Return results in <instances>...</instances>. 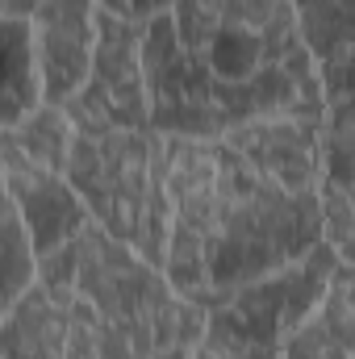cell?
<instances>
[{
    "label": "cell",
    "instance_id": "obj_1",
    "mask_svg": "<svg viewBox=\"0 0 355 359\" xmlns=\"http://www.w3.org/2000/svg\"><path fill=\"white\" fill-rule=\"evenodd\" d=\"M322 117L293 109L213 138L163 134V276L192 305L280 271L322 247Z\"/></svg>",
    "mask_w": 355,
    "mask_h": 359
},
{
    "label": "cell",
    "instance_id": "obj_2",
    "mask_svg": "<svg viewBox=\"0 0 355 359\" xmlns=\"http://www.w3.org/2000/svg\"><path fill=\"white\" fill-rule=\"evenodd\" d=\"M142 80L151 130L180 138L326 109L293 0H168L142 21Z\"/></svg>",
    "mask_w": 355,
    "mask_h": 359
},
{
    "label": "cell",
    "instance_id": "obj_3",
    "mask_svg": "<svg viewBox=\"0 0 355 359\" xmlns=\"http://www.w3.org/2000/svg\"><path fill=\"white\" fill-rule=\"evenodd\" d=\"M38 276L59 292L84 359H192L201 347L205 309L92 222L42 255Z\"/></svg>",
    "mask_w": 355,
    "mask_h": 359
},
{
    "label": "cell",
    "instance_id": "obj_4",
    "mask_svg": "<svg viewBox=\"0 0 355 359\" xmlns=\"http://www.w3.org/2000/svg\"><path fill=\"white\" fill-rule=\"evenodd\" d=\"M67 184L84 201L92 226L163 271L168 188L163 134L155 130H76L67 151Z\"/></svg>",
    "mask_w": 355,
    "mask_h": 359
},
{
    "label": "cell",
    "instance_id": "obj_5",
    "mask_svg": "<svg viewBox=\"0 0 355 359\" xmlns=\"http://www.w3.org/2000/svg\"><path fill=\"white\" fill-rule=\"evenodd\" d=\"M343 264L347 259H339L322 243L288 268L230 288L226 297L205 305L196 351H205L209 359H280L284 343L322 305L335 271Z\"/></svg>",
    "mask_w": 355,
    "mask_h": 359
},
{
    "label": "cell",
    "instance_id": "obj_6",
    "mask_svg": "<svg viewBox=\"0 0 355 359\" xmlns=\"http://www.w3.org/2000/svg\"><path fill=\"white\" fill-rule=\"evenodd\" d=\"M76 130H151L142 80V21L96 4V50L84 88L63 104Z\"/></svg>",
    "mask_w": 355,
    "mask_h": 359
},
{
    "label": "cell",
    "instance_id": "obj_7",
    "mask_svg": "<svg viewBox=\"0 0 355 359\" xmlns=\"http://www.w3.org/2000/svg\"><path fill=\"white\" fill-rule=\"evenodd\" d=\"M29 46L42 104L63 109L88 80L96 50V0H42L29 13Z\"/></svg>",
    "mask_w": 355,
    "mask_h": 359
},
{
    "label": "cell",
    "instance_id": "obj_8",
    "mask_svg": "<svg viewBox=\"0 0 355 359\" xmlns=\"http://www.w3.org/2000/svg\"><path fill=\"white\" fill-rule=\"evenodd\" d=\"M0 176L8 184V196H13L17 213H21V226L29 234L34 259L59 251L63 243H72L92 222L84 201L67 184V172H51V168H34V163L0 159Z\"/></svg>",
    "mask_w": 355,
    "mask_h": 359
},
{
    "label": "cell",
    "instance_id": "obj_9",
    "mask_svg": "<svg viewBox=\"0 0 355 359\" xmlns=\"http://www.w3.org/2000/svg\"><path fill=\"white\" fill-rule=\"evenodd\" d=\"M318 205L326 247L351 264L355 243V100L326 104L322 117V168H318Z\"/></svg>",
    "mask_w": 355,
    "mask_h": 359
},
{
    "label": "cell",
    "instance_id": "obj_10",
    "mask_svg": "<svg viewBox=\"0 0 355 359\" xmlns=\"http://www.w3.org/2000/svg\"><path fill=\"white\" fill-rule=\"evenodd\" d=\"M301 42L314 59L326 104L351 96V50H355V0H293Z\"/></svg>",
    "mask_w": 355,
    "mask_h": 359
},
{
    "label": "cell",
    "instance_id": "obj_11",
    "mask_svg": "<svg viewBox=\"0 0 355 359\" xmlns=\"http://www.w3.org/2000/svg\"><path fill=\"white\" fill-rule=\"evenodd\" d=\"M351 264L335 271L330 292L322 305L297 326V334L284 343L280 359H355V301H351Z\"/></svg>",
    "mask_w": 355,
    "mask_h": 359
},
{
    "label": "cell",
    "instance_id": "obj_12",
    "mask_svg": "<svg viewBox=\"0 0 355 359\" xmlns=\"http://www.w3.org/2000/svg\"><path fill=\"white\" fill-rule=\"evenodd\" d=\"M38 72L29 46V21L0 17V130L38 109Z\"/></svg>",
    "mask_w": 355,
    "mask_h": 359
},
{
    "label": "cell",
    "instance_id": "obj_13",
    "mask_svg": "<svg viewBox=\"0 0 355 359\" xmlns=\"http://www.w3.org/2000/svg\"><path fill=\"white\" fill-rule=\"evenodd\" d=\"M34 271H38V259H34L29 234H25L21 213L8 196V184L0 176V318L34 284Z\"/></svg>",
    "mask_w": 355,
    "mask_h": 359
},
{
    "label": "cell",
    "instance_id": "obj_14",
    "mask_svg": "<svg viewBox=\"0 0 355 359\" xmlns=\"http://www.w3.org/2000/svg\"><path fill=\"white\" fill-rule=\"evenodd\" d=\"M96 4L109 8V13H121V17H138V21H147L151 13L168 8V0H96Z\"/></svg>",
    "mask_w": 355,
    "mask_h": 359
},
{
    "label": "cell",
    "instance_id": "obj_15",
    "mask_svg": "<svg viewBox=\"0 0 355 359\" xmlns=\"http://www.w3.org/2000/svg\"><path fill=\"white\" fill-rule=\"evenodd\" d=\"M42 0H0V17H17V21H29V13L38 8Z\"/></svg>",
    "mask_w": 355,
    "mask_h": 359
},
{
    "label": "cell",
    "instance_id": "obj_16",
    "mask_svg": "<svg viewBox=\"0 0 355 359\" xmlns=\"http://www.w3.org/2000/svg\"><path fill=\"white\" fill-rule=\"evenodd\" d=\"M192 359H209V355H205V351H196V355H192Z\"/></svg>",
    "mask_w": 355,
    "mask_h": 359
}]
</instances>
